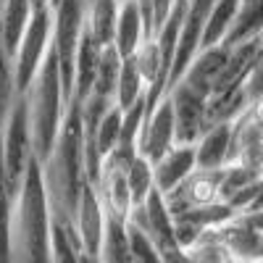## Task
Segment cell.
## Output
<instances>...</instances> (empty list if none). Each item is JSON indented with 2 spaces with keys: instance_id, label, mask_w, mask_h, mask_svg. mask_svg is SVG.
<instances>
[{
  "instance_id": "1",
  "label": "cell",
  "mask_w": 263,
  "mask_h": 263,
  "mask_svg": "<svg viewBox=\"0 0 263 263\" xmlns=\"http://www.w3.org/2000/svg\"><path fill=\"white\" fill-rule=\"evenodd\" d=\"M45 174L48 200L53 211V224L77 232V211L82 203L84 187L92 184L87 177V158H84V126H82V103L74 98L66 111V121L58 135V142L48 161H42Z\"/></svg>"
},
{
  "instance_id": "2",
  "label": "cell",
  "mask_w": 263,
  "mask_h": 263,
  "mask_svg": "<svg viewBox=\"0 0 263 263\" xmlns=\"http://www.w3.org/2000/svg\"><path fill=\"white\" fill-rule=\"evenodd\" d=\"M11 263H53V211L40 158H32L16 195Z\"/></svg>"
},
{
  "instance_id": "3",
  "label": "cell",
  "mask_w": 263,
  "mask_h": 263,
  "mask_svg": "<svg viewBox=\"0 0 263 263\" xmlns=\"http://www.w3.org/2000/svg\"><path fill=\"white\" fill-rule=\"evenodd\" d=\"M27 103H29V116H32L34 156L40 161H48L58 142V135L66 121V111H69V103H71L69 95H66V87H63V71H61L58 53L53 48L29 87Z\"/></svg>"
},
{
  "instance_id": "4",
  "label": "cell",
  "mask_w": 263,
  "mask_h": 263,
  "mask_svg": "<svg viewBox=\"0 0 263 263\" xmlns=\"http://www.w3.org/2000/svg\"><path fill=\"white\" fill-rule=\"evenodd\" d=\"M87 6L90 0H55L53 3V50L61 61L63 87L69 100H74V63L87 27Z\"/></svg>"
},
{
  "instance_id": "5",
  "label": "cell",
  "mask_w": 263,
  "mask_h": 263,
  "mask_svg": "<svg viewBox=\"0 0 263 263\" xmlns=\"http://www.w3.org/2000/svg\"><path fill=\"white\" fill-rule=\"evenodd\" d=\"M50 48H53V6L34 8V16L13 53V74H16L18 95L29 92V87L34 77L40 74Z\"/></svg>"
},
{
  "instance_id": "6",
  "label": "cell",
  "mask_w": 263,
  "mask_h": 263,
  "mask_svg": "<svg viewBox=\"0 0 263 263\" xmlns=\"http://www.w3.org/2000/svg\"><path fill=\"white\" fill-rule=\"evenodd\" d=\"M0 150H3V161H6V171L11 184L21 187L27 177V168L32 163L34 156V140H32V116H29V103L27 95H21L13 105V111L0 132Z\"/></svg>"
},
{
  "instance_id": "7",
  "label": "cell",
  "mask_w": 263,
  "mask_h": 263,
  "mask_svg": "<svg viewBox=\"0 0 263 263\" xmlns=\"http://www.w3.org/2000/svg\"><path fill=\"white\" fill-rule=\"evenodd\" d=\"M168 98L174 103V116H177V142L195 145L211 126V98L192 90L184 82L174 84L168 90Z\"/></svg>"
},
{
  "instance_id": "8",
  "label": "cell",
  "mask_w": 263,
  "mask_h": 263,
  "mask_svg": "<svg viewBox=\"0 0 263 263\" xmlns=\"http://www.w3.org/2000/svg\"><path fill=\"white\" fill-rule=\"evenodd\" d=\"M166 203H168L174 218L182 216L190 208L224 203V197H221V168L218 171H205V168L192 171L177 190H171L166 195Z\"/></svg>"
},
{
  "instance_id": "9",
  "label": "cell",
  "mask_w": 263,
  "mask_h": 263,
  "mask_svg": "<svg viewBox=\"0 0 263 263\" xmlns=\"http://www.w3.org/2000/svg\"><path fill=\"white\" fill-rule=\"evenodd\" d=\"M177 145V116H174V103L166 95L156 108H150L145 116V126L140 135V156L156 163Z\"/></svg>"
},
{
  "instance_id": "10",
  "label": "cell",
  "mask_w": 263,
  "mask_h": 263,
  "mask_svg": "<svg viewBox=\"0 0 263 263\" xmlns=\"http://www.w3.org/2000/svg\"><path fill=\"white\" fill-rule=\"evenodd\" d=\"M132 221L140 224L153 239L158 242L161 253L166 250H174V248H182L179 245V237H177V221H174V213L166 203V195L156 187L150 192V197L140 205L132 211Z\"/></svg>"
},
{
  "instance_id": "11",
  "label": "cell",
  "mask_w": 263,
  "mask_h": 263,
  "mask_svg": "<svg viewBox=\"0 0 263 263\" xmlns=\"http://www.w3.org/2000/svg\"><path fill=\"white\" fill-rule=\"evenodd\" d=\"M105 227H108V213L103 208L98 187L87 184L84 195H82V203H79V211H77V232H79V242H82L84 253L100 255Z\"/></svg>"
},
{
  "instance_id": "12",
  "label": "cell",
  "mask_w": 263,
  "mask_h": 263,
  "mask_svg": "<svg viewBox=\"0 0 263 263\" xmlns=\"http://www.w3.org/2000/svg\"><path fill=\"white\" fill-rule=\"evenodd\" d=\"M232 145H234V129L232 121H218L211 124L203 137L195 142L197 153V168L205 171H218L232 161Z\"/></svg>"
},
{
  "instance_id": "13",
  "label": "cell",
  "mask_w": 263,
  "mask_h": 263,
  "mask_svg": "<svg viewBox=\"0 0 263 263\" xmlns=\"http://www.w3.org/2000/svg\"><path fill=\"white\" fill-rule=\"evenodd\" d=\"M227 58H229V45H227V42H224V45L203 48L200 53H197V58L190 63V69L184 71V77L179 82L190 84L192 90H197V92H203V95L211 98L213 90H216V82H218V77H221L224 66H227Z\"/></svg>"
},
{
  "instance_id": "14",
  "label": "cell",
  "mask_w": 263,
  "mask_h": 263,
  "mask_svg": "<svg viewBox=\"0 0 263 263\" xmlns=\"http://www.w3.org/2000/svg\"><path fill=\"white\" fill-rule=\"evenodd\" d=\"M147 37H153V29H150V21L140 6V0H121V13H119L114 45L121 50L124 58H132Z\"/></svg>"
},
{
  "instance_id": "15",
  "label": "cell",
  "mask_w": 263,
  "mask_h": 263,
  "mask_svg": "<svg viewBox=\"0 0 263 263\" xmlns=\"http://www.w3.org/2000/svg\"><path fill=\"white\" fill-rule=\"evenodd\" d=\"M156 187L168 195L171 190H177L192 171H197V153L195 145H184L177 142L163 158H158L156 163Z\"/></svg>"
},
{
  "instance_id": "16",
  "label": "cell",
  "mask_w": 263,
  "mask_h": 263,
  "mask_svg": "<svg viewBox=\"0 0 263 263\" xmlns=\"http://www.w3.org/2000/svg\"><path fill=\"white\" fill-rule=\"evenodd\" d=\"M98 195L103 200V208L108 218H119V221H129L132 211H135V200H132V190L124 168H108L103 166L100 182H98Z\"/></svg>"
},
{
  "instance_id": "17",
  "label": "cell",
  "mask_w": 263,
  "mask_h": 263,
  "mask_svg": "<svg viewBox=\"0 0 263 263\" xmlns=\"http://www.w3.org/2000/svg\"><path fill=\"white\" fill-rule=\"evenodd\" d=\"M100 42H95V37L87 32L82 34L79 50H77V63H74V98L77 100H87L95 90V79H98V69H100V55H103Z\"/></svg>"
},
{
  "instance_id": "18",
  "label": "cell",
  "mask_w": 263,
  "mask_h": 263,
  "mask_svg": "<svg viewBox=\"0 0 263 263\" xmlns=\"http://www.w3.org/2000/svg\"><path fill=\"white\" fill-rule=\"evenodd\" d=\"M34 16L32 0H0V45L13 58L21 37Z\"/></svg>"
},
{
  "instance_id": "19",
  "label": "cell",
  "mask_w": 263,
  "mask_h": 263,
  "mask_svg": "<svg viewBox=\"0 0 263 263\" xmlns=\"http://www.w3.org/2000/svg\"><path fill=\"white\" fill-rule=\"evenodd\" d=\"M184 250L195 263H239L234 250L229 248V242L221 234V227L200 232Z\"/></svg>"
},
{
  "instance_id": "20",
  "label": "cell",
  "mask_w": 263,
  "mask_h": 263,
  "mask_svg": "<svg viewBox=\"0 0 263 263\" xmlns=\"http://www.w3.org/2000/svg\"><path fill=\"white\" fill-rule=\"evenodd\" d=\"M121 0H90L87 6V32L100 45H114L119 27Z\"/></svg>"
},
{
  "instance_id": "21",
  "label": "cell",
  "mask_w": 263,
  "mask_h": 263,
  "mask_svg": "<svg viewBox=\"0 0 263 263\" xmlns=\"http://www.w3.org/2000/svg\"><path fill=\"white\" fill-rule=\"evenodd\" d=\"M239 3L242 0H213L208 16H205V32H203V48H213V45H224L232 24L237 18Z\"/></svg>"
},
{
  "instance_id": "22",
  "label": "cell",
  "mask_w": 263,
  "mask_h": 263,
  "mask_svg": "<svg viewBox=\"0 0 263 263\" xmlns=\"http://www.w3.org/2000/svg\"><path fill=\"white\" fill-rule=\"evenodd\" d=\"M250 40H263V0H242L239 3L227 45H239V42Z\"/></svg>"
},
{
  "instance_id": "23",
  "label": "cell",
  "mask_w": 263,
  "mask_h": 263,
  "mask_svg": "<svg viewBox=\"0 0 263 263\" xmlns=\"http://www.w3.org/2000/svg\"><path fill=\"white\" fill-rule=\"evenodd\" d=\"M147 92H150V87H147L145 77L140 74L135 61L126 58L124 69H121V77H119V84H116V98H114L116 105L121 108V111H126V108L147 100Z\"/></svg>"
},
{
  "instance_id": "24",
  "label": "cell",
  "mask_w": 263,
  "mask_h": 263,
  "mask_svg": "<svg viewBox=\"0 0 263 263\" xmlns=\"http://www.w3.org/2000/svg\"><path fill=\"white\" fill-rule=\"evenodd\" d=\"M100 260L103 263H135L132 245H129L126 221L108 218L105 237H103V248H100Z\"/></svg>"
},
{
  "instance_id": "25",
  "label": "cell",
  "mask_w": 263,
  "mask_h": 263,
  "mask_svg": "<svg viewBox=\"0 0 263 263\" xmlns=\"http://www.w3.org/2000/svg\"><path fill=\"white\" fill-rule=\"evenodd\" d=\"M124 55L116 45H105L103 48V55H100V69H98V79H95V95H103V98H116V84H119V77H121V69H124Z\"/></svg>"
},
{
  "instance_id": "26",
  "label": "cell",
  "mask_w": 263,
  "mask_h": 263,
  "mask_svg": "<svg viewBox=\"0 0 263 263\" xmlns=\"http://www.w3.org/2000/svg\"><path fill=\"white\" fill-rule=\"evenodd\" d=\"M126 179H129L135 208H140L150 197V192L156 190V166H153V161H147L145 156H137L135 163H132L129 171H126Z\"/></svg>"
},
{
  "instance_id": "27",
  "label": "cell",
  "mask_w": 263,
  "mask_h": 263,
  "mask_svg": "<svg viewBox=\"0 0 263 263\" xmlns=\"http://www.w3.org/2000/svg\"><path fill=\"white\" fill-rule=\"evenodd\" d=\"M18 87H16V74H13V58L8 50L0 45V132H3L13 105L18 100Z\"/></svg>"
},
{
  "instance_id": "28",
  "label": "cell",
  "mask_w": 263,
  "mask_h": 263,
  "mask_svg": "<svg viewBox=\"0 0 263 263\" xmlns=\"http://www.w3.org/2000/svg\"><path fill=\"white\" fill-rule=\"evenodd\" d=\"M126 232H129V245H132L135 263H163V253H161L158 242L140 224H135L129 218V221H126Z\"/></svg>"
},
{
  "instance_id": "29",
  "label": "cell",
  "mask_w": 263,
  "mask_h": 263,
  "mask_svg": "<svg viewBox=\"0 0 263 263\" xmlns=\"http://www.w3.org/2000/svg\"><path fill=\"white\" fill-rule=\"evenodd\" d=\"M82 242L79 237L53 224V263H82Z\"/></svg>"
},
{
  "instance_id": "30",
  "label": "cell",
  "mask_w": 263,
  "mask_h": 263,
  "mask_svg": "<svg viewBox=\"0 0 263 263\" xmlns=\"http://www.w3.org/2000/svg\"><path fill=\"white\" fill-rule=\"evenodd\" d=\"M245 92L250 100H260L263 98V48L258 50L255 61H253V69L245 79Z\"/></svg>"
},
{
  "instance_id": "31",
  "label": "cell",
  "mask_w": 263,
  "mask_h": 263,
  "mask_svg": "<svg viewBox=\"0 0 263 263\" xmlns=\"http://www.w3.org/2000/svg\"><path fill=\"white\" fill-rule=\"evenodd\" d=\"M163 263H195L184 248H174V250H166L163 253Z\"/></svg>"
},
{
  "instance_id": "32",
  "label": "cell",
  "mask_w": 263,
  "mask_h": 263,
  "mask_svg": "<svg viewBox=\"0 0 263 263\" xmlns=\"http://www.w3.org/2000/svg\"><path fill=\"white\" fill-rule=\"evenodd\" d=\"M82 263H103V260H100V255H90V253H84V255H82Z\"/></svg>"
},
{
  "instance_id": "33",
  "label": "cell",
  "mask_w": 263,
  "mask_h": 263,
  "mask_svg": "<svg viewBox=\"0 0 263 263\" xmlns=\"http://www.w3.org/2000/svg\"><path fill=\"white\" fill-rule=\"evenodd\" d=\"M32 3H34V8H48L50 0H32Z\"/></svg>"
},
{
  "instance_id": "34",
  "label": "cell",
  "mask_w": 263,
  "mask_h": 263,
  "mask_svg": "<svg viewBox=\"0 0 263 263\" xmlns=\"http://www.w3.org/2000/svg\"><path fill=\"white\" fill-rule=\"evenodd\" d=\"M239 263H263V260H239Z\"/></svg>"
},
{
  "instance_id": "35",
  "label": "cell",
  "mask_w": 263,
  "mask_h": 263,
  "mask_svg": "<svg viewBox=\"0 0 263 263\" xmlns=\"http://www.w3.org/2000/svg\"><path fill=\"white\" fill-rule=\"evenodd\" d=\"M53 3H55V0H50V6H53Z\"/></svg>"
}]
</instances>
